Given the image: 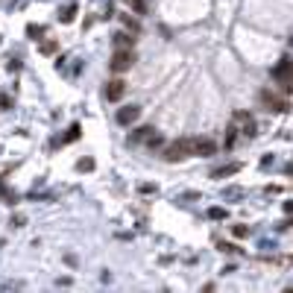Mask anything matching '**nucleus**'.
I'll return each mask as SVG.
<instances>
[{
	"mask_svg": "<svg viewBox=\"0 0 293 293\" xmlns=\"http://www.w3.org/2000/svg\"><path fill=\"white\" fill-rule=\"evenodd\" d=\"M258 103H261V109L276 112V114H282V112H288V109H291L288 97H285V94H276L273 88H264V91L258 94Z\"/></svg>",
	"mask_w": 293,
	"mask_h": 293,
	"instance_id": "obj_1",
	"label": "nucleus"
},
{
	"mask_svg": "<svg viewBox=\"0 0 293 293\" xmlns=\"http://www.w3.org/2000/svg\"><path fill=\"white\" fill-rule=\"evenodd\" d=\"M191 156H194V138H179V141H170L164 147L167 161H182V158H191Z\"/></svg>",
	"mask_w": 293,
	"mask_h": 293,
	"instance_id": "obj_2",
	"label": "nucleus"
},
{
	"mask_svg": "<svg viewBox=\"0 0 293 293\" xmlns=\"http://www.w3.org/2000/svg\"><path fill=\"white\" fill-rule=\"evenodd\" d=\"M132 65H135V50L126 47V50H114V56H112V62H109V70H112V73H126Z\"/></svg>",
	"mask_w": 293,
	"mask_h": 293,
	"instance_id": "obj_3",
	"label": "nucleus"
},
{
	"mask_svg": "<svg viewBox=\"0 0 293 293\" xmlns=\"http://www.w3.org/2000/svg\"><path fill=\"white\" fill-rule=\"evenodd\" d=\"M273 79L282 85L285 94H291V56H282V62L273 68Z\"/></svg>",
	"mask_w": 293,
	"mask_h": 293,
	"instance_id": "obj_4",
	"label": "nucleus"
},
{
	"mask_svg": "<svg viewBox=\"0 0 293 293\" xmlns=\"http://www.w3.org/2000/svg\"><path fill=\"white\" fill-rule=\"evenodd\" d=\"M235 129H238L244 138H252L255 129H258V123H255V117H252L249 112H235Z\"/></svg>",
	"mask_w": 293,
	"mask_h": 293,
	"instance_id": "obj_5",
	"label": "nucleus"
},
{
	"mask_svg": "<svg viewBox=\"0 0 293 293\" xmlns=\"http://www.w3.org/2000/svg\"><path fill=\"white\" fill-rule=\"evenodd\" d=\"M138 141H147L150 147L161 144V138H158V132H156L153 126H141V129H135V132L129 135V144H138Z\"/></svg>",
	"mask_w": 293,
	"mask_h": 293,
	"instance_id": "obj_6",
	"label": "nucleus"
},
{
	"mask_svg": "<svg viewBox=\"0 0 293 293\" xmlns=\"http://www.w3.org/2000/svg\"><path fill=\"white\" fill-rule=\"evenodd\" d=\"M123 94H126V82H123V79H109V85H106V97H109L112 103H117Z\"/></svg>",
	"mask_w": 293,
	"mask_h": 293,
	"instance_id": "obj_7",
	"label": "nucleus"
},
{
	"mask_svg": "<svg viewBox=\"0 0 293 293\" xmlns=\"http://www.w3.org/2000/svg\"><path fill=\"white\" fill-rule=\"evenodd\" d=\"M138 117H141V109H138V106H123V109L117 112V123H120V126H129V123H135Z\"/></svg>",
	"mask_w": 293,
	"mask_h": 293,
	"instance_id": "obj_8",
	"label": "nucleus"
},
{
	"mask_svg": "<svg viewBox=\"0 0 293 293\" xmlns=\"http://www.w3.org/2000/svg\"><path fill=\"white\" fill-rule=\"evenodd\" d=\"M217 147L211 138H194V156H211Z\"/></svg>",
	"mask_w": 293,
	"mask_h": 293,
	"instance_id": "obj_9",
	"label": "nucleus"
},
{
	"mask_svg": "<svg viewBox=\"0 0 293 293\" xmlns=\"http://www.w3.org/2000/svg\"><path fill=\"white\" fill-rule=\"evenodd\" d=\"M114 50H126V47H135V38L129 32H114Z\"/></svg>",
	"mask_w": 293,
	"mask_h": 293,
	"instance_id": "obj_10",
	"label": "nucleus"
},
{
	"mask_svg": "<svg viewBox=\"0 0 293 293\" xmlns=\"http://www.w3.org/2000/svg\"><path fill=\"white\" fill-rule=\"evenodd\" d=\"M238 170H241V164H226V167L211 170V179H226V176H235Z\"/></svg>",
	"mask_w": 293,
	"mask_h": 293,
	"instance_id": "obj_11",
	"label": "nucleus"
},
{
	"mask_svg": "<svg viewBox=\"0 0 293 293\" xmlns=\"http://www.w3.org/2000/svg\"><path fill=\"white\" fill-rule=\"evenodd\" d=\"M73 15H76V3H68V6L59 12V21H62V23H70V21H73Z\"/></svg>",
	"mask_w": 293,
	"mask_h": 293,
	"instance_id": "obj_12",
	"label": "nucleus"
},
{
	"mask_svg": "<svg viewBox=\"0 0 293 293\" xmlns=\"http://www.w3.org/2000/svg\"><path fill=\"white\" fill-rule=\"evenodd\" d=\"M235 141H238V129H235V126H229V129H226V138H223V147H226V150H232V147H235Z\"/></svg>",
	"mask_w": 293,
	"mask_h": 293,
	"instance_id": "obj_13",
	"label": "nucleus"
},
{
	"mask_svg": "<svg viewBox=\"0 0 293 293\" xmlns=\"http://www.w3.org/2000/svg\"><path fill=\"white\" fill-rule=\"evenodd\" d=\"M120 21H123V23H126V29H132V32H135V35H138V32H141V23H138V21H135V18H132V15H120Z\"/></svg>",
	"mask_w": 293,
	"mask_h": 293,
	"instance_id": "obj_14",
	"label": "nucleus"
},
{
	"mask_svg": "<svg viewBox=\"0 0 293 293\" xmlns=\"http://www.w3.org/2000/svg\"><path fill=\"white\" fill-rule=\"evenodd\" d=\"M123 3H126L135 15H144V12H147V3H144V0H123Z\"/></svg>",
	"mask_w": 293,
	"mask_h": 293,
	"instance_id": "obj_15",
	"label": "nucleus"
},
{
	"mask_svg": "<svg viewBox=\"0 0 293 293\" xmlns=\"http://www.w3.org/2000/svg\"><path fill=\"white\" fill-rule=\"evenodd\" d=\"M56 50H59V44H56V41H44V44L38 47V53H44V56H53Z\"/></svg>",
	"mask_w": 293,
	"mask_h": 293,
	"instance_id": "obj_16",
	"label": "nucleus"
},
{
	"mask_svg": "<svg viewBox=\"0 0 293 293\" xmlns=\"http://www.w3.org/2000/svg\"><path fill=\"white\" fill-rule=\"evenodd\" d=\"M208 217H211V220H226V208L214 205V208H208Z\"/></svg>",
	"mask_w": 293,
	"mask_h": 293,
	"instance_id": "obj_17",
	"label": "nucleus"
},
{
	"mask_svg": "<svg viewBox=\"0 0 293 293\" xmlns=\"http://www.w3.org/2000/svg\"><path fill=\"white\" fill-rule=\"evenodd\" d=\"M0 197H3L6 203H15V200H18V197H15V191H9V188H6L3 182H0Z\"/></svg>",
	"mask_w": 293,
	"mask_h": 293,
	"instance_id": "obj_18",
	"label": "nucleus"
},
{
	"mask_svg": "<svg viewBox=\"0 0 293 293\" xmlns=\"http://www.w3.org/2000/svg\"><path fill=\"white\" fill-rule=\"evenodd\" d=\"M76 138H79V123H73V126L68 129V138H65V141H76Z\"/></svg>",
	"mask_w": 293,
	"mask_h": 293,
	"instance_id": "obj_19",
	"label": "nucleus"
},
{
	"mask_svg": "<svg viewBox=\"0 0 293 293\" xmlns=\"http://www.w3.org/2000/svg\"><path fill=\"white\" fill-rule=\"evenodd\" d=\"M76 170H94V161H91V158H82V161H76Z\"/></svg>",
	"mask_w": 293,
	"mask_h": 293,
	"instance_id": "obj_20",
	"label": "nucleus"
},
{
	"mask_svg": "<svg viewBox=\"0 0 293 293\" xmlns=\"http://www.w3.org/2000/svg\"><path fill=\"white\" fill-rule=\"evenodd\" d=\"M232 232H235V238H247V235H249L247 226H232Z\"/></svg>",
	"mask_w": 293,
	"mask_h": 293,
	"instance_id": "obj_21",
	"label": "nucleus"
},
{
	"mask_svg": "<svg viewBox=\"0 0 293 293\" xmlns=\"http://www.w3.org/2000/svg\"><path fill=\"white\" fill-rule=\"evenodd\" d=\"M220 249H223V252H229V255H235V252H238V247H235V244H220Z\"/></svg>",
	"mask_w": 293,
	"mask_h": 293,
	"instance_id": "obj_22",
	"label": "nucleus"
},
{
	"mask_svg": "<svg viewBox=\"0 0 293 293\" xmlns=\"http://www.w3.org/2000/svg\"><path fill=\"white\" fill-rule=\"evenodd\" d=\"M26 32H29V35H44V29H41V26H26Z\"/></svg>",
	"mask_w": 293,
	"mask_h": 293,
	"instance_id": "obj_23",
	"label": "nucleus"
},
{
	"mask_svg": "<svg viewBox=\"0 0 293 293\" xmlns=\"http://www.w3.org/2000/svg\"><path fill=\"white\" fill-rule=\"evenodd\" d=\"M241 194H244L241 188H226V197H241Z\"/></svg>",
	"mask_w": 293,
	"mask_h": 293,
	"instance_id": "obj_24",
	"label": "nucleus"
},
{
	"mask_svg": "<svg viewBox=\"0 0 293 293\" xmlns=\"http://www.w3.org/2000/svg\"><path fill=\"white\" fill-rule=\"evenodd\" d=\"M0 109H12V100H9V97H0Z\"/></svg>",
	"mask_w": 293,
	"mask_h": 293,
	"instance_id": "obj_25",
	"label": "nucleus"
}]
</instances>
